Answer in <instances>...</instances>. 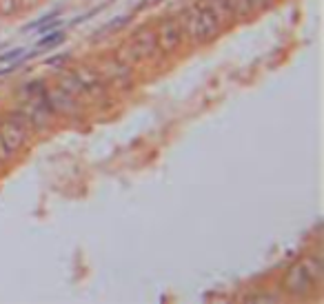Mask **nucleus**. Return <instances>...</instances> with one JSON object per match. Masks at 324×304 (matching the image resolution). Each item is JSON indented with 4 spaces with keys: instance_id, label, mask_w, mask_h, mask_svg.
I'll use <instances>...</instances> for the list:
<instances>
[{
    "instance_id": "1",
    "label": "nucleus",
    "mask_w": 324,
    "mask_h": 304,
    "mask_svg": "<svg viewBox=\"0 0 324 304\" xmlns=\"http://www.w3.org/2000/svg\"><path fill=\"white\" fill-rule=\"evenodd\" d=\"M187 31L194 38H202V40H207V38H211L216 31H218V18L211 14L209 9H195V11H191L189 14V18H187Z\"/></svg>"
},
{
    "instance_id": "2",
    "label": "nucleus",
    "mask_w": 324,
    "mask_h": 304,
    "mask_svg": "<svg viewBox=\"0 0 324 304\" xmlns=\"http://www.w3.org/2000/svg\"><path fill=\"white\" fill-rule=\"evenodd\" d=\"M180 36H182V27L173 22H165L162 24V29H160V36H158V44L167 51L175 49L180 44Z\"/></svg>"
},
{
    "instance_id": "3",
    "label": "nucleus",
    "mask_w": 324,
    "mask_h": 304,
    "mask_svg": "<svg viewBox=\"0 0 324 304\" xmlns=\"http://www.w3.org/2000/svg\"><path fill=\"white\" fill-rule=\"evenodd\" d=\"M56 16H60V9H53L51 14H47V16H43L40 20H36V22H29L27 27H22V31H31V29H36V27H40V24H44L47 20H53Z\"/></svg>"
},
{
    "instance_id": "4",
    "label": "nucleus",
    "mask_w": 324,
    "mask_h": 304,
    "mask_svg": "<svg viewBox=\"0 0 324 304\" xmlns=\"http://www.w3.org/2000/svg\"><path fill=\"white\" fill-rule=\"evenodd\" d=\"M63 40H65V34L56 31V34H51V36H47V38H43V40H40V47H53V44L63 43Z\"/></svg>"
},
{
    "instance_id": "5",
    "label": "nucleus",
    "mask_w": 324,
    "mask_h": 304,
    "mask_svg": "<svg viewBox=\"0 0 324 304\" xmlns=\"http://www.w3.org/2000/svg\"><path fill=\"white\" fill-rule=\"evenodd\" d=\"M22 51H24V49L18 47V49H14V51H9V53H2V56H0V63H11V60H16Z\"/></svg>"
},
{
    "instance_id": "6",
    "label": "nucleus",
    "mask_w": 324,
    "mask_h": 304,
    "mask_svg": "<svg viewBox=\"0 0 324 304\" xmlns=\"http://www.w3.org/2000/svg\"><path fill=\"white\" fill-rule=\"evenodd\" d=\"M56 27H60V22H53V20H47L44 24H40V27H36L38 29V34H47V31H53Z\"/></svg>"
}]
</instances>
